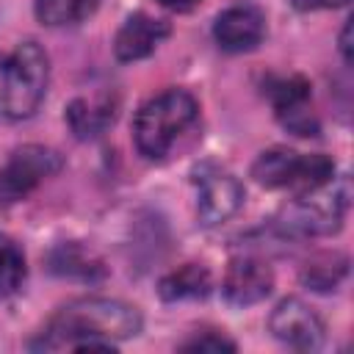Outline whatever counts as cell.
Returning <instances> with one entry per match:
<instances>
[{
	"label": "cell",
	"mask_w": 354,
	"mask_h": 354,
	"mask_svg": "<svg viewBox=\"0 0 354 354\" xmlns=\"http://www.w3.org/2000/svg\"><path fill=\"white\" fill-rule=\"evenodd\" d=\"M307 102H310V100H307ZM307 102H296V105H290V108L277 111L279 122H282L290 133H296V136H318V119H315V113L307 108Z\"/></svg>",
	"instance_id": "cell-18"
},
{
	"label": "cell",
	"mask_w": 354,
	"mask_h": 354,
	"mask_svg": "<svg viewBox=\"0 0 354 354\" xmlns=\"http://www.w3.org/2000/svg\"><path fill=\"white\" fill-rule=\"evenodd\" d=\"M199 105L183 88H166L147 100L133 122V138L144 158L160 160L177 144V138L196 122Z\"/></svg>",
	"instance_id": "cell-3"
},
{
	"label": "cell",
	"mask_w": 354,
	"mask_h": 354,
	"mask_svg": "<svg viewBox=\"0 0 354 354\" xmlns=\"http://www.w3.org/2000/svg\"><path fill=\"white\" fill-rule=\"evenodd\" d=\"M100 0H36V17L50 28L77 25L97 11Z\"/></svg>",
	"instance_id": "cell-14"
},
{
	"label": "cell",
	"mask_w": 354,
	"mask_h": 354,
	"mask_svg": "<svg viewBox=\"0 0 354 354\" xmlns=\"http://www.w3.org/2000/svg\"><path fill=\"white\" fill-rule=\"evenodd\" d=\"M171 33L166 19L149 17L144 11H136L124 19V25L116 30L113 39V55L119 61H141L158 50V44Z\"/></svg>",
	"instance_id": "cell-11"
},
{
	"label": "cell",
	"mask_w": 354,
	"mask_h": 354,
	"mask_svg": "<svg viewBox=\"0 0 354 354\" xmlns=\"http://www.w3.org/2000/svg\"><path fill=\"white\" fill-rule=\"evenodd\" d=\"M340 53H343V61L351 64V19L346 22V28L340 33Z\"/></svg>",
	"instance_id": "cell-22"
},
{
	"label": "cell",
	"mask_w": 354,
	"mask_h": 354,
	"mask_svg": "<svg viewBox=\"0 0 354 354\" xmlns=\"http://www.w3.org/2000/svg\"><path fill=\"white\" fill-rule=\"evenodd\" d=\"M348 271V260L337 252L332 254H321L315 260H310L301 271V282L313 290H335L340 285V279Z\"/></svg>",
	"instance_id": "cell-15"
},
{
	"label": "cell",
	"mask_w": 354,
	"mask_h": 354,
	"mask_svg": "<svg viewBox=\"0 0 354 354\" xmlns=\"http://www.w3.org/2000/svg\"><path fill=\"white\" fill-rule=\"evenodd\" d=\"M213 36L227 53H249L266 36V17L254 6H232L216 17Z\"/></svg>",
	"instance_id": "cell-10"
},
{
	"label": "cell",
	"mask_w": 354,
	"mask_h": 354,
	"mask_svg": "<svg viewBox=\"0 0 354 354\" xmlns=\"http://www.w3.org/2000/svg\"><path fill=\"white\" fill-rule=\"evenodd\" d=\"M243 205V185L218 169H202L196 174V216L205 227L227 221Z\"/></svg>",
	"instance_id": "cell-8"
},
{
	"label": "cell",
	"mask_w": 354,
	"mask_h": 354,
	"mask_svg": "<svg viewBox=\"0 0 354 354\" xmlns=\"http://www.w3.org/2000/svg\"><path fill=\"white\" fill-rule=\"evenodd\" d=\"M138 332L141 315L136 307L119 299L88 296L61 307L41 332V340L33 346L47 351H116V340L133 337Z\"/></svg>",
	"instance_id": "cell-1"
},
{
	"label": "cell",
	"mask_w": 354,
	"mask_h": 354,
	"mask_svg": "<svg viewBox=\"0 0 354 354\" xmlns=\"http://www.w3.org/2000/svg\"><path fill=\"white\" fill-rule=\"evenodd\" d=\"M163 8H169V11H191V8H196L202 0H158Z\"/></svg>",
	"instance_id": "cell-23"
},
{
	"label": "cell",
	"mask_w": 354,
	"mask_h": 354,
	"mask_svg": "<svg viewBox=\"0 0 354 354\" xmlns=\"http://www.w3.org/2000/svg\"><path fill=\"white\" fill-rule=\"evenodd\" d=\"M335 174L332 158L315 152V155H299L285 147H274L257 155L252 163V177L266 188H290L296 194L315 191L321 185H329Z\"/></svg>",
	"instance_id": "cell-4"
},
{
	"label": "cell",
	"mask_w": 354,
	"mask_h": 354,
	"mask_svg": "<svg viewBox=\"0 0 354 354\" xmlns=\"http://www.w3.org/2000/svg\"><path fill=\"white\" fill-rule=\"evenodd\" d=\"M116 119V97L97 91L86 97H75L66 105V124L77 138H97L102 136Z\"/></svg>",
	"instance_id": "cell-12"
},
{
	"label": "cell",
	"mask_w": 354,
	"mask_h": 354,
	"mask_svg": "<svg viewBox=\"0 0 354 354\" xmlns=\"http://www.w3.org/2000/svg\"><path fill=\"white\" fill-rule=\"evenodd\" d=\"M266 94L274 105V111L290 108L296 102H307L310 100V83L301 75H288V77H271L266 83Z\"/></svg>",
	"instance_id": "cell-17"
},
{
	"label": "cell",
	"mask_w": 354,
	"mask_h": 354,
	"mask_svg": "<svg viewBox=\"0 0 354 354\" xmlns=\"http://www.w3.org/2000/svg\"><path fill=\"white\" fill-rule=\"evenodd\" d=\"M25 282V257L19 246L8 238H0V299L14 296Z\"/></svg>",
	"instance_id": "cell-16"
},
{
	"label": "cell",
	"mask_w": 354,
	"mask_h": 354,
	"mask_svg": "<svg viewBox=\"0 0 354 354\" xmlns=\"http://www.w3.org/2000/svg\"><path fill=\"white\" fill-rule=\"evenodd\" d=\"M296 11H324V8H340L348 6V0H290Z\"/></svg>",
	"instance_id": "cell-21"
},
{
	"label": "cell",
	"mask_w": 354,
	"mask_h": 354,
	"mask_svg": "<svg viewBox=\"0 0 354 354\" xmlns=\"http://www.w3.org/2000/svg\"><path fill=\"white\" fill-rule=\"evenodd\" d=\"M274 288V274L268 268V263L257 260V257H235L227 266L221 290L224 299L235 307H249L263 301Z\"/></svg>",
	"instance_id": "cell-9"
},
{
	"label": "cell",
	"mask_w": 354,
	"mask_h": 354,
	"mask_svg": "<svg viewBox=\"0 0 354 354\" xmlns=\"http://www.w3.org/2000/svg\"><path fill=\"white\" fill-rule=\"evenodd\" d=\"M58 171H61L58 152L39 147V144H25L14 149L11 158L0 169V205L25 199L36 185H41L47 177Z\"/></svg>",
	"instance_id": "cell-6"
},
{
	"label": "cell",
	"mask_w": 354,
	"mask_h": 354,
	"mask_svg": "<svg viewBox=\"0 0 354 354\" xmlns=\"http://www.w3.org/2000/svg\"><path fill=\"white\" fill-rule=\"evenodd\" d=\"M268 329L282 346L296 348V351H313L324 343V321L310 304H304L296 296L282 299L271 310Z\"/></svg>",
	"instance_id": "cell-7"
},
{
	"label": "cell",
	"mask_w": 354,
	"mask_h": 354,
	"mask_svg": "<svg viewBox=\"0 0 354 354\" xmlns=\"http://www.w3.org/2000/svg\"><path fill=\"white\" fill-rule=\"evenodd\" d=\"M47 80L50 58L36 41H22L8 55H0V116H33L47 94Z\"/></svg>",
	"instance_id": "cell-2"
},
{
	"label": "cell",
	"mask_w": 354,
	"mask_h": 354,
	"mask_svg": "<svg viewBox=\"0 0 354 354\" xmlns=\"http://www.w3.org/2000/svg\"><path fill=\"white\" fill-rule=\"evenodd\" d=\"M346 205H348V188H346V183L340 185V191L321 185L315 191L299 194L290 205H285L279 210L277 227L285 235H293V238L329 235V232H337L340 230Z\"/></svg>",
	"instance_id": "cell-5"
},
{
	"label": "cell",
	"mask_w": 354,
	"mask_h": 354,
	"mask_svg": "<svg viewBox=\"0 0 354 354\" xmlns=\"http://www.w3.org/2000/svg\"><path fill=\"white\" fill-rule=\"evenodd\" d=\"M53 268L58 274H80V277H91V271L97 266H91V257H86L77 246H61L53 254Z\"/></svg>",
	"instance_id": "cell-19"
},
{
	"label": "cell",
	"mask_w": 354,
	"mask_h": 354,
	"mask_svg": "<svg viewBox=\"0 0 354 354\" xmlns=\"http://www.w3.org/2000/svg\"><path fill=\"white\" fill-rule=\"evenodd\" d=\"M207 290H210V274L205 266H196V263H185V266L169 271L158 285V293L166 301L202 299V296H207Z\"/></svg>",
	"instance_id": "cell-13"
},
{
	"label": "cell",
	"mask_w": 354,
	"mask_h": 354,
	"mask_svg": "<svg viewBox=\"0 0 354 354\" xmlns=\"http://www.w3.org/2000/svg\"><path fill=\"white\" fill-rule=\"evenodd\" d=\"M180 348L183 351H213V354H218V351H235V343L227 340L224 335L202 332V335H194L191 340H185Z\"/></svg>",
	"instance_id": "cell-20"
}]
</instances>
